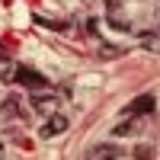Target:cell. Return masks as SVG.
<instances>
[{
  "instance_id": "obj_1",
  "label": "cell",
  "mask_w": 160,
  "mask_h": 160,
  "mask_svg": "<svg viewBox=\"0 0 160 160\" xmlns=\"http://www.w3.org/2000/svg\"><path fill=\"white\" fill-rule=\"evenodd\" d=\"M13 80H19V83L29 87V90H45V87H48V80L38 74V71L26 68V64H22V68H16V77H13Z\"/></svg>"
},
{
  "instance_id": "obj_2",
  "label": "cell",
  "mask_w": 160,
  "mask_h": 160,
  "mask_svg": "<svg viewBox=\"0 0 160 160\" xmlns=\"http://www.w3.org/2000/svg\"><path fill=\"white\" fill-rule=\"evenodd\" d=\"M64 131H68V118H64L61 112H55V115H48V122L42 125L38 135L42 138H58V135H64Z\"/></svg>"
},
{
  "instance_id": "obj_3",
  "label": "cell",
  "mask_w": 160,
  "mask_h": 160,
  "mask_svg": "<svg viewBox=\"0 0 160 160\" xmlns=\"http://www.w3.org/2000/svg\"><path fill=\"white\" fill-rule=\"evenodd\" d=\"M115 157H118L115 144H93L87 151V160H115Z\"/></svg>"
},
{
  "instance_id": "obj_4",
  "label": "cell",
  "mask_w": 160,
  "mask_h": 160,
  "mask_svg": "<svg viewBox=\"0 0 160 160\" xmlns=\"http://www.w3.org/2000/svg\"><path fill=\"white\" fill-rule=\"evenodd\" d=\"M148 112H154V96H138L125 109V115H148Z\"/></svg>"
},
{
  "instance_id": "obj_5",
  "label": "cell",
  "mask_w": 160,
  "mask_h": 160,
  "mask_svg": "<svg viewBox=\"0 0 160 160\" xmlns=\"http://www.w3.org/2000/svg\"><path fill=\"white\" fill-rule=\"evenodd\" d=\"M32 109L42 112V115H55V112H58V99H55V96H35V99H32Z\"/></svg>"
},
{
  "instance_id": "obj_6",
  "label": "cell",
  "mask_w": 160,
  "mask_h": 160,
  "mask_svg": "<svg viewBox=\"0 0 160 160\" xmlns=\"http://www.w3.org/2000/svg\"><path fill=\"white\" fill-rule=\"evenodd\" d=\"M13 77H16V64L7 55H0V80H13Z\"/></svg>"
},
{
  "instance_id": "obj_7",
  "label": "cell",
  "mask_w": 160,
  "mask_h": 160,
  "mask_svg": "<svg viewBox=\"0 0 160 160\" xmlns=\"http://www.w3.org/2000/svg\"><path fill=\"white\" fill-rule=\"evenodd\" d=\"M141 45L148 51H157V55H160V32H144L141 35Z\"/></svg>"
},
{
  "instance_id": "obj_8",
  "label": "cell",
  "mask_w": 160,
  "mask_h": 160,
  "mask_svg": "<svg viewBox=\"0 0 160 160\" xmlns=\"http://www.w3.org/2000/svg\"><path fill=\"white\" fill-rule=\"evenodd\" d=\"M135 131H138V128L131 125V122H118V125L112 128V135H115V138H125V135H135Z\"/></svg>"
},
{
  "instance_id": "obj_9",
  "label": "cell",
  "mask_w": 160,
  "mask_h": 160,
  "mask_svg": "<svg viewBox=\"0 0 160 160\" xmlns=\"http://www.w3.org/2000/svg\"><path fill=\"white\" fill-rule=\"evenodd\" d=\"M0 112H3V115H16V112H19V99H16V96L3 99V106H0Z\"/></svg>"
},
{
  "instance_id": "obj_10",
  "label": "cell",
  "mask_w": 160,
  "mask_h": 160,
  "mask_svg": "<svg viewBox=\"0 0 160 160\" xmlns=\"http://www.w3.org/2000/svg\"><path fill=\"white\" fill-rule=\"evenodd\" d=\"M135 157H138V160H151V148H144V144H141V148L135 151Z\"/></svg>"
},
{
  "instance_id": "obj_11",
  "label": "cell",
  "mask_w": 160,
  "mask_h": 160,
  "mask_svg": "<svg viewBox=\"0 0 160 160\" xmlns=\"http://www.w3.org/2000/svg\"><path fill=\"white\" fill-rule=\"evenodd\" d=\"M0 157H3V144H0Z\"/></svg>"
}]
</instances>
